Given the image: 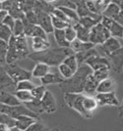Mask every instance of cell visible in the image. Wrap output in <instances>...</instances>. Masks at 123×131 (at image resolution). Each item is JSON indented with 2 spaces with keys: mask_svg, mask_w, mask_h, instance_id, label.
Returning <instances> with one entry per match:
<instances>
[{
  "mask_svg": "<svg viewBox=\"0 0 123 131\" xmlns=\"http://www.w3.org/2000/svg\"><path fill=\"white\" fill-rule=\"evenodd\" d=\"M74 54L71 48H49V49L41 51V52H34L29 55V59L36 63H43L49 67H59L64 62V60Z\"/></svg>",
  "mask_w": 123,
  "mask_h": 131,
  "instance_id": "cell-1",
  "label": "cell"
},
{
  "mask_svg": "<svg viewBox=\"0 0 123 131\" xmlns=\"http://www.w3.org/2000/svg\"><path fill=\"white\" fill-rule=\"evenodd\" d=\"M94 72V71L88 65L79 66L78 71L69 79H65L61 84H59L61 91L64 94L74 93V94H82L85 90V85L87 78Z\"/></svg>",
  "mask_w": 123,
  "mask_h": 131,
  "instance_id": "cell-2",
  "label": "cell"
},
{
  "mask_svg": "<svg viewBox=\"0 0 123 131\" xmlns=\"http://www.w3.org/2000/svg\"><path fill=\"white\" fill-rule=\"evenodd\" d=\"M85 95L83 94H74V93H67L64 94V101L70 109L75 110L85 118H91L93 114L88 113L84 107Z\"/></svg>",
  "mask_w": 123,
  "mask_h": 131,
  "instance_id": "cell-3",
  "label": "cell"
},
{
  "mask_svg": "<svg viewBox=\"0 0 123 131\" xmlns=\"http://www.w3.org/2000/svg\"><path fill=\"white\" fill-rule=\"evenodd\" d=\"M0 110H1V114H6V115L12 116L15 119H17L19 116H22V115L31 116V117H34L36 119L39 118V115L37 114H34V112H32L29 108H27L26 106H23V105L10 107V106L1 104Z\"/></svg>",
  "mask_w": 123,
  "mask_h": 131,
  "instance_id": "cell-4",
  "label": "cell"
},
{
  "mask_svg": "<svg viewBox=\"0 0 123 131\" xmlns=\"http://www.w3.org/2000/svg\"><path fill=\"white\" fill-rule=\"evenodd\" d=\"M1 68H3L6 71V72L17 83L23 81V80H30V78L33 77L31 71L23 69V68H21L20 66L16 65V64L2 66Z\"/></svg>",
  "mask_w": 123,
  "mask_h": 131,
  "instance_id": "cell-5",
  "label": "cell"
},
{
  "mask_svg": "<svg viewBox=\"0 0 123 131\" xmlns=\"http://www.w3.org/2000/svg\"><path fill=\"white\" fill-rule=\"evenodd\" d=\"M111 37V34L109 32V30L104 27L101 23L99 25H96L95 27H93L91 29V34H90V42L93 44H102L106 42L107 39Z\"/></svg>",
  "mask_w": 123,
  "mask_h": 131,
  "instance_id": "cell-6",
  "label": "cell"
},
{
  "mask_svg": "<svg viewBox=\"0 0 123 131\" xmlns=\"http://www.w3.org/2000/svg\"><path fill=\"white\" fill-rule=\"evenodd\" d=\"M86 65H88L94 71H99V70H103V69H108L111 70L110 62L107 57H101L100 55H96L92 57L91 59L87 61Z\"/></svg>",
  "mask_w": 123,
  "mask_h": 131,
  "instance_id": "cell-7",
  "label": "cell"
},
{
  "mask_svg": "<svg viewBox=\"0 0 123 131\" xmlns=\"http://www.w3.org/2000/svg\"><path fill=\"white\" fill-rule=\"evenodd\" d=\"M95 99L96 100L100 107H103V106L118 107L119 106V101L114 91L109 93H98L95 95Z\"/></svg>",
  "mask_w": 123,
  "mask_h": 131,
  "instance_id": "cell-8",
  "label": "cell"
},
{
  "mask_svg": "<svg viewBox=\"0 0 123 131\" xmlns=\"http://www.w3.org/2000/svg\"><path fill=\"white\" fill-rule=\"evenodd\" d=\"M101 23L103 27L109 30L112 37H123V27L120 26L117 22L102 16Z\"/></svg>",
  "mask_w": 123,
  "mask_h": 131,
  "instance_id": "cell-9",
  "label": "cell"
},
{
  "mask_svg": "<svg viewBox=\"0 0 123 131\" xmlns=\"http://www.w3.org/2000/svg\"><path fill=\"white\" fill-rule=\"evenodd\" d=\"M1 91L15 93L17 91V82L12 78L6 71L1 68Z\"/></svg>",
  "mask_w": 123,
  "mask_h": 131,
  "instance_id": "cell-10",
  "label": "cell"
},
{
  "mask_svg": "<svg viewBox=\"0 0 123 131\" xmlns=\"http://www.w3.org/2000/svg\"><path fill=\"white\" fill-rule=\"evenodd\" d=\"M36 14L38 16V26H39L41 28H43L46 33L54 32V27L52 25L51 15L45 13V12H36Z\"/></svg>",
  "mask_w": 123,
  "mask_h": 131,
  "instance_id": "cell-11",
  "label": "cell"
},
{
  "mask_svg": "<svg viewBox=\"0 0 123 131\" xmlns=\"http://www.w3.org/2000/svg\"><path fill=\"white\" fill-rule=\"evenodd\" d=\"M107 58L110 62V66L113 71L118 73L123 71V47L112 53Z\"/></svg>",
  "mask_w": 123,
  "mask_h": 131,
  "instance_id": "cell-12",
  "label": "cell"
},
{
  "mask_svg": "<svg viewBox=\"0 0 123 131\" xmlns=\"http://www.w3.org/2000/svg\"><path fill=\"white\" fill-rule=\"evenodd\" d=\"M41 106L42 109L46 114H53L55 113L57 110V104L54 96L52 95V93L48 90H46L43 98L41 99Z\"/></svg>",
  "mask_w": 123,
  "mask_h": 131,
  "instance_id": "cell-13",
  "label": "cell"
},
{
  "mask_svg": "<svg viewBox=\"0 0 123 131\" xmlns=\"http://www.w3.org/2000/svg\"><path fill=\"white\" fill-rule=\"evenodd\" d=\"M8 45H9V49L6 57V65H12V64H15L18 60H20L17 48H16V37L14 35L8 42Z\"/></svg>",
  "mask_w": 123,
  "mask_h": 131,
  "instance_id": "cell-14",
  "label": "cell"
},
{
  "mask_svg": "<svg viewBox=\"0 0 123 131\" xmlns=\"http://www.w3.org/2000/svg\"><path fill=\"white\" fill-rule=\"evenodd\" d=\"M121 48V44L115 37H109L104 43L101 45V50L106 54V56H110L112 53Z\"/></svg>",
  "mask_w": 123,
  "mask_h": 131,
  "instance_id": "cell-15",
  "label": "cell"
},
{
  "mask_svg": "<svg viewBox=\"0 0 123 131\" xmlns=\"http://www.w3.org/2000/svg\"><path fill=\"white\" fill-rule=\"evenodd\" d=\"M75 4H76V11L78 13L80 19L85 18V17H92V18H95V19H101L102 18L101 15L94 14V13L90 11L86 1H75Z\"/></svg>",
  "mask_w": 123,
  "mask_h": 131,
  "instance_id": "cell-16",
  "label": "cell"
},
{
  "mask_svg": "<svg viewBox=\"0 0 123 131\" xmlns=\"http://www.w3.org/2000/svg\"><path fill=\"white\" fill-rule=\"evenodd\" d=\"M16 48H17L18 55H19V59H20V60L29 57L30 52H29L26 36L16 37Z\"/></svg>",
  "mask_w": 123,
  "mask_h": 131,
  "instance_id": "cell-17",
  "label": "cell"
},
{
  "mask_svg": "<svg viewBox=\"0 0 123 131\" xmlns=\"http://www.w3.org/2000/svg\"><path fill=\"white\" fill-rule=\"evenodd\" d=\"M0 95H1V96H0L1 104L6 105V106H10V107H14V106H19V105H21V102L19 101V99L16 97V95H15L14 93L1 91Z\"/></svg>",
  "mask_w": 123,
  "mask_h": 131,
  "instance_id": "cell-18",
  "label": "cell"
},
{
  "mask_svg": "<svg viewBox=\"0 0 123 131\" xmlns=\"http://www.w3.org/2000/svg\"><path fill=\"white\" fill-rule=\"evenodd\" d=\"M65 79L63 78L60 72H49L45 77L40 79L42 85H48V84H61Z\"/></svg>",
  "mask_w": 123,
  "mask_h": 131,
  "instance_id": "cell-19",
  "label": "cell"
},
{
  "mask_svg": "<svg viewBox=\"0 0 123 131\" xmlns=\"http://www.w3.org/2000/svg\"><path fill=\"white\" fill-rule=\"evenodd\" d=\"M100 82L98 81L93 75V73L87 78L86 81V85H85V90L84 92L88 94L89 96H94L95 94H98V87H99Z\"/></svg>",
  "mask_w": 123,
  "mask_h": 131,
  "instance_id": "cell-20",
  "label": "cell"
},
{
  "mask_svg": "<svg viewBox=\"0 0 123 131\" xmlns=\"http://www.w3.org/2000/svg\"><path fill=\"white\" fill-rule=\"evenodd\" d=\"M94 47H95V44L91 43V42H84V41H81L79 39H76L75 41H73L70 45V48L73 50V52H75V54L79 53V52L91 50Z\"/></svg>",
  "mask_w": 123,
  "mask_h": 131,
  "instance_id": "cell-21",
  "label": "cell"
},
{
  "mask_svg": "<svg viewBox=\"0 0 123 131\" xmlns=\"http://www.w3.org/2000/svg\"><path fill=\"white\" fill-rule=\"evenodd\" d=\"M49 72H50V67L49 66L43 64V63H37L34 66V70L32 71V74L34 77L41 79L42 77H45Z\"/></svg>",
  "mask_w": 123,
  "mask_h": 131,
  "instance_id": "cell-22",
  "label": "cell"
},
{
  "mask_svg": "<svg viewBox=\"0 0 123 131\" xmlns=\"http://www.w3.org/2000/svg\"><path fill=\"white\" fill-rule=\"evenodd\" d=\"M34 122H36V118H34V117L22 115V116H19L16 119V127L19 130L26 131Z\"/></svg>",
  "mask_w": 123,
  "mask_h": 131,
  "instance_id": "cell-23",
  "label": "cell"
},
{
  "mask_svg": "<svg viewBox=\"0 0 123 131\" xmlns=\"http://www.w3.org/2000/svg\"><path fill=\"white\" fill-rule=\"evenodd\" d=\"M121 11L120 7L114 2V1H111L108 6L106 7V9L104 10V12L102 13V16L106 17V18H109V19H112L115 21V19L117 18V16L119 15V13Z\"/></svg>",
  "mask_w": 123,
  "mask_h": 131,
  "instance_id": "cell-24",
  "label": "cell"
},
{
  "mask_svg": "<svg viewBox=\"0 0 123 131\" xmlns=\"http://www.w3.org/2000/svg\"><path fill=\"white\" fill-rule=\"evenodd\" d=\"M98 54V51L93 48L91 50H87V51H83V52H79V53H76L75 56H76V59H77V62H78L79 66L84 65L87 63V61L91 59L92 57L94 56H96Z\"/></svg>",
  "mask_w": 123,
  "mask_h": 131,
  "instance_id": "cell-25",
  "label": "cell"
},
{
  "mask_svg": "<svg viewBox=\"0 0 123 131\" xmlns=\"http://www.w3.org/2000/svg\"><path fill=\"white\" fill-rule=\"evenodd\" d=\"M55 7L53 5L52 2L48 1H36V5H34V11L36 12H45L51 15L52 12L54 11Z\"/></svg>",
  "mask_w": 123,
  "mask_h": 131,
  "instance_id": "cell-26",
  "label": "cell"
},
{
  "mask_svg": "<svg viewBox=\"0 0 123 131\" xmlns=\"http://www.w3.org/2000/svg\"><path fill=\"white\" fill-rule=\"evenodd\" d=\"M74 28L77 32V39L84 41V42H90V34H91V30L84 27L80 23H77Z\"/></svg>",
  "mask_w": 123,
  "mask_h": 131,
  "instance_id": "cell-27",
  "label": "cell"
},
{
  "mask_svg": "<svg viewBox=\"0 0 123 131\" xmlns=\"http://www.w3.org/2000/svg\"><path fill=\"white\" fill-rule=\"evenodd\" d=\"M50 43L48 39L39 38V37H33V49L34 52H41L49 49Z\"/></svg>",
  "mask_w": 123,
  "mask_h": 131,
  "instance_id": "cell-28",
  "label": "cell"
},
{
  "mask_svg": "<svg viewBox=\"0 0 123 131\" xmlns=\"http://www.w3.org/2000/svg\"><path fill=\"white\" fill-rule=\"evenodd\" d=\"M115 81L112 78H107L103 81L100 82L98 87V93H109L114 91Z\"/></svg>",
  "mask_w": 123,
  "mask_h": 131,
  "instance_id": "cell-29",
  "label": "cell"
},
{
  "mask_svg": "<svg viewBox=\"0 0 123 131\" xmlns=\"http://www.w3.org/2000/svg\"><path fill=\"white\" fill-rule=\"evenodd\" d=\"M54 38L57 45L62 48H70L71 44L68 42L65 37V30H60V29H54Z\"/></svg>",
  "mask_w": 123,
  "mask_h": 131,
  "instance_id": "cell-30",
  "label": "cell"
},
{
  "mask_svg": "<svg viewBox=\"0 0 123 131\" xmlns=\"http://www.w3.org/2000/svg\"><path fill=\"white\" fill-rule=\"evenodd\" d=\"M9 15L14 18L16 21L17 20H21L23 21L25 18H26V14L22 11L21 7H20V1H14V5L11 9L9 10Z\"/></svg>",
  "mask_w": 123,
  "mask_h": 131,
  "instance_id": "cell-31",
  "label": "cell"
},
{
  "mask_svg": "<svg viewBox=\"0 0 123 131\" xmlns=\"http://www.w3.org/2000/svg\"><path fill=\"white\" fill-rule=\"evenodd\" d=\"M101 19H95V18H92V17H85V18H81L79 23L84 27L91 30L93 27H95L96 25H99L101 22Z\"/></svg>",
  "mask_w": 123,
  "mask_h": 131,
  "instance_id": "cell-32",
  "label": "cell"
},
{
  "mask_svg": "<svg viewBox=\"0 0 123 131\" xmlns=\"http://www.w3.org/2000/svg\"><path fill=\"white\" fill-rule=\"evenodd\" d=\"M84 107L88 113L93 114L94 111L99 107V104H98V102H96V100H95V98H92V97H90V96H86V95H85Z\"/></svg>",
  "mask_w": 123,
  "mask_h": 131,
  "instance_id": "cell-33",
  "label": "cell"
},
{
  "mask_svg": "<svg viewBox=\"0 0 123 131\" xmlns=\"http://www.w3.org/2000/svg\"><path fill=\"white\" fill-rule=\"evenodd\" d=\"M0 124L6 126L8 129H11V128L16 127V119L6 114H1L0 115Z\"/></svg>",
  "mask_w": 123,
  "mask_h": 131,
  "instance_id": "cell-34",
  "label": "cell"
},
{
  "mask_svg": "<svg viewBox=\"0 0 123 131\" xmlns=\"http://www.w3.org/2000/svg\"><path fill=\"white\" fill-rule=\"evenodd\" d=\"M12 37H13V31L11 28L5 25H1L0 26V40H3L8 43Z\"/></svg>",
  "mask_w": 123,
  "mask_h": 131,
  "instance_id": "cell-35",
  "label": "cell"
},
{
  "mask_svg": "<svg viewBox=\"0 0 123 131\" xmlns=\"http://www.w3.org/2000/svg\"><path fill=\"white\" fill-rule=\"evenodd\" d=\"M16 95V97L19 99L20 102L23 103H29L31 101H33V95L31 91H25V90H17L16 92L14 93Z\"/></svg>",
  "mask_w": 123,
  "mask_h": 131,
  "instance_id": "cell-36",
  "label": "cell"
},
{
  "mask_svg": "<svg viewBox=\"0 0 123 131\" xmlns=\"http://www.w3.org/2000/svg\"><path fill=\"white\" fill-rule=\"evenodd\" d=\"M25 106L29 108L32 112H34V114L39 115V114L40 113H43L45 111L42 109V106H41V101H37V100H33L29 103H25Z\"/></svg>",
  "mask_w": 123,
  "mask_h": 131,
  "instance_id": "cell-37",
  "label": "cell"
},
{
  "mask_svg": "<svg viewBox=\"0 0 123 131\" xmlns=\"http://www.w3.org/2000/svg\"><path fill=\"white\" fill-rule=\"evenodd\" d=\"M13 35L15 37H22L25 36V27H24V23L21 20H17L15 23V26L12 29Z\"/></svg>",
  "mask_w": 123,
  "mask_h": 131,
  "instance_id": "cell-38",
  "label": "cell"
},
{
  "mask_svg": "<svg viewBox=\"0 0 123 131\" xmlns=\"http://www.w3.org/2000/svg\"><path fill=\"white\" fill-rule=\"evenodd\" d=\"M58 71L60 72V74L63 77L64 79H69V78H71L76 73L67 65H65L64 63H62L61 65H59V67H58Z\"/></svg>",
  "mask_w": 123,
  "mask_h": 131,
  "instance_id": "cell-39",
  "label": "cell"
},
{
  "mask_svg": "<svg viewBox=\"0 0 123 131\" xmlns=\"http://www.w3.org/2000/svg\"><path fill=\"white\" fill-rule=\"evenodd\" d=\"M8 49H9V45L7 42L0 40V59H1V67L6 65V57H7V53H8Z\"/></svg>",
  "mask_w": 123,
  "mask_h": 131,
  "instance_id": "cell-40",
  "label": "cell"
},
{
  "mask_svg": "<svg viewBox=\"0 0 123 131\" xmlns=\"http://www.w3.org/2000/svg\"><path fill=\"white\" fill-rule=\"evenodd\" d=\"M63 63H64L65 65H67L74 72H76V71H78L79 64H78V62H77V59H76L75 54H73V55H71V56L67 57V58L64 60Z\"/></svg>",
  "mask_w": 123,
  "mask_h": 131,
  "instance_id": "cell-41",
  "label": "cell"
},
{
  "mask_svg": "<svg viewBox=\"0 0 123 131\" xmlns=\"http://www.w3.org/2000/svg\"><path fill=\"white\" fill-rule=\"evenodd\" d=\"M109 71L108 69H103V70H99L93 72V75L95 77V78L99 82H101L103 80H106L107 78H109Z\"/></svg>",
  "mask_w": 123,
  "mask_h": 131,
  "instance_id": "cell-42",
  "label": "cell"
},
{
  "mask_svg": "<svg viewBox=\"0 0 123 131\" xmlns=\"http://www.w3.org/2000/svg\"><path fill=\"white\" fill-rule=\"evenodd\" d=\"M32 92V95H33V98L34 100H37V101H41V99L43 98L45 92H46V89H45V85H40V86H37L34 88Z\"/></svg>",
  "mask_w": 123,
  "mask_h": 131,
  "instance_id": "cell-43",
  "label": "cell"
},
{
  "mask_svg": "<svg viewBox=\"0 0 123 131\" xmlns=\"http://www.w3.org/2000/svg\"><path fill=\"white\" fill-rule=\"evenodd\" d=\"M37 87L31 80H23L17 83V90H25V91H33Z\"/></svg>",
  "mask_w": 123,
  "mask_h": 131,
  "instance_id": "cell-44",
  "label": "cell"
},
{
  "mask_svg": "<svg viewBox=\"0 0 123 131\" xmlns=\"http://www.w3.org/2000/svg\"><path fill=\"white\" fill-rule=\"evenodd\" d=\"M51 19H52V25H53V27L54 29H60V30H64L65 28H67L70 25L68 23L62 21L60 19L56 18V17L52 16L51 15Z\"/></svg>",
  "mask_w": 123,
  "mask_h": 131,
  "instance_id": "cell-45",
  "label": "cell"
},
{
  "mask_svg": "<svg viewBox=\"0 0 123 131\" xmlns=\"http://www.w3.org/2000/svg\"><path fill=\"white\" fill-rule=\"evenodd\" d=\"M64 30H65V37H66V40H67L70 44L77 39V32H76L74 27L69 26V27H68L67 28H65Z\"/></svg>",
  "mask_w": 123,
  "mask_h": 131,
  "instance_id": "cell-46",
  "label": "cell"
},
{
  "mask_svg": "<svg viewBox=\"0 0 123 131\" xmlns=\"http://www.w3.org/2000/svg\"><path fill=\"white\" fill-rule=\"evenodd\" d=\"M34 5H36V1H20V7L25 14L34 11Z\"/></svg>",
  "mask_w": 123,
  "mask_h": 131,
  "instance_id": "cell-47",
  "label": "cell"
},
{
  "mask_svg": "<svg viewBox=\"0 0 123 131\" xmlns=\"http://www.w3.org/2000/svg\"><path fill=\"white\" fill-rule=\"evenodd\" d=\"M51 15L56 17V18H58V19H60V20H62V21H64V22L68 23L70 26H72V22L68 19L67 16L65 15V13L62 11L60 8H55V9H54V11L52 12V14H51Z\"/></svg>",
  "mask_w": 123,
  "mask_h": 131,
  "instance_id": "cell-48",
  "label": "cell"
},
{
  "mask_svg": "<svg viewBox=\"0 0 123 131\" xmlns=\"http://www.w3.org/2000/svg\"><path fill=\"white\" fill-rule=\"evenodd\" d=\"M23 23H24V27H25V36L32 37L33 33H34V27H36V25H33V24L29 23L26 19L23 20Z\"/></svg>",
  "mask_w": 123,
  "mask_h": 131,
  "instance_id": "cell-49",
  "label": "cell"
},
{
  "mask_svg": "<svg viewBox=\"0 0 123 131\" xmlns=\"http://www.w3.org/2000/svg\"><path fill=\"white\" fill-rule=\"evenodd\" d=\"M26 131H49V130L46 128V126L42 122H40V121L38 120L34 123H33Z\"/></svg>",
  "mask_w": 123,
  "mask_h": 131,
  "instance_id": "cell-50",
  "label": "cell"
},
{
  "mask_svg": "<svg viewBox=\"0 0 123 131\" xmlns=\"http://www.w3.org/2000/svg\"><path fill=\"white\" fill-rule=\"evenodd\" d=\"M32 37H39V38L47 39V33L45 32V29L41 28L39 26H36L34 33H33V36H32Z\"/></svg>",
  "mask_w": 123,
  "mask_h": 131,
  "instance_id": "cell-51",
  "label": "cell"
},
{
  "mask_svg": "<svg viewBox=\"0 0 123 131\" xmlns=\"http://www.w3.org/2000/svg\"><path fill=\"white\" fill-rule=\"evenodd\" d=\"M25 19H26L29 23H31V24H33V25L38 26V16H37V14H36V12L34 11L27 13Z\"/></svg>",
  "mask_w": 123,
  "mask_h": 131,
  "instance_id": "cell-52",
  "label": "cell"
},
{
  "mask_svg": "<svg viewBox=\"0 0 123 131\" xmlns=\"http://www.w3.org/2000/svg\"><path fill=\"white\" fill-rule=\"evenodd\" d=\"M15 23H16V20H15L14 18H12L10 15H8V16L4 19V21L1 23V25H5V26H7L8 27H10L11 29H13V27L15 26Z\"/></svg>",
  "mask_w": 123,
  "mask_h": 131,
  "instance_id": "cell-53",
  "label": "cell"
},
{
  "mask_svg": "<svg viewBox=\"0 0 123 131\" xmlns=\"http://www.w3.org/2000/svg\"><path fill=\"white\" fill-rule=\"evenodd\" d=\"M14 5V1H2L1 2V10H5V11H8L11 9Z\"/></svg>",
  "mask_w": 123,
  "mask_h": 131,
  "instance_id": "cell-54",
  "label": "cell"
},
{
  "mask_svg": "<svg viewBox=\"0 0 123 131\" xmlns=\"http://www.w3.org/2000/svg\"><path fill=\"white\" fill-rule=\"evenodd\" d=\"M86 3H87V6H88V8L90 9V11L92 12V13H94V14H98L95 3L94 0H92V1H86Z\"/></svg>",
  "mask_w": 123,
  "mask_h": 131,
  "instance_id": "cell-55",
  "label": "cell"
},
{
  "mask_svg": "<svg viewBox=\"0 0 123 131\" xmlns=\"http://www.w3.org/2000/svg\"><path fill=\"white\" fill-rule=\"evenodd\" d=\"M115 22H117L120 26H122V27H123V10H121V11H120L119 15H118L117 18L115 19Z\"/></svg>",
  "mask_w": 123,
  "mask_h": 131,
  "instance_id": "cell-56",
  "label": "cell"
},
{
  "mask_svg": "<svg viewBox=\"0 0 123 131\" xmlns=\"http://www.w3.org/2000/svg\"><path fill=\"white\" fill-rule=\"evenodd\" d=\"M8 15H9L8 11H5V10H0V21H1V23L4 21V19H5Z\"/></svg>",
  "mask_w": 123,
  "mask_h": 131,
  "instance_id": "cell-57",
  "label": "cell"
},
{
  "mask_svg": "<svg viewBox=\"0 0 123 131\" xmlns=\"http://www.w3.org/2000/svg\"><path fill=\"white\" fill-rule=\"evenodd\" d=\"M0 131H21V130H19L17 127H14V128H11V129H8L6 126L0 124Z\"/></svg>",
  "mask_w": 123,
  "mask_h": 131,
  "instance_id": "cell-58",
  "label": "cell"
},
{
  "mask_svg": "<svg viewBox=\"0 0 123 131\" xmlns=\"http://www.w3.org/2000/svg\"><path fill=\"white\" fill-rule=\"evenodd\" d=\"M118 116L119 118H122L123 117V99H122V102H121V105L119 107V114H118Z\"/></svg>",
  "mask_w": 123,
  "mask_h": 131,
  "instance_id": "cell-59",
  "label": "cell"
},
{
  "mask_svg": "<svg viewBox=\"0 0 123 131\" xmlns=\"http://www.w3.org/2000/svg\"><path fill=\"white\" fill-rule=\"evenodd\" d=\"M114 2L117 4L119 7H120V9L121 10H123V0H121V1H118V0H114Z\"/></svg>",
  "mask_w": 123,
  "mask_h": 131,
  "instance_id": "cell-60",
  "label": "cell"
},
{
  "mask_svg": "<svg viewBox=\"0 0 123 131\" xmlns=\"http://www.w3.org/2000/svg\"><path fill=\"white\" fill-rule=\"evenodd\" d=\"M49 131H59V129L58 128H53V129H51V130Z\"/></svg>",
  "mask_w": 123,
  "mask_h": 131,
  "instance_id": "cell-61",
  "label": "cell"
},
{
  "mask_svg": "<svg viewBox=\"0 0 123 131\" xmlns=\"http://www.w3.org/2000/svg\"><path fill=\"white\" fill-rule=\"evenodd\" d=\"M122 131H123V129H122Z\"/></svg>",
  "mask_w": 123,
  "mask_h": 131,
  "instance_id": "cell-62",
  "label": "cell"
},
{
  "mask_svg": "<svg viewBox=\"0 0 123 131\" xmlns=\"http://www.w3.org/2000/svg\"><path fill=\"white\" fill-rule=\"evenodd\" d=\"M122 72H123V71H122Z\"/></svg>",
  "mask_w": 123,
  "mask_h": 131,
  "instance_id": "cell-63",
  "label": "cell"
},
{
  "mask_svg": "<svg viewBox=\"0 0 123 131\" xmlns=\"http://www.w3.org/2000/svg\"><path fill=\"white\" fill-rule=\"evenodd\" d=\"M122 38H123V37H122Z\"/></svg>",
  "mask_w": 123,
  "mask_h": 131,
  "instance_id": "cell-64",
  "label": "cell"
}]
</instances>
